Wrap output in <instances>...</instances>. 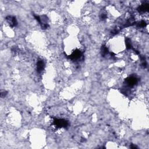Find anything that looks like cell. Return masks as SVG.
I'll use <instances>...</instances> for the list:
<instances>
[{
  "label": "cell",
  "instance_id": "obj_3",
  "mask_svg": "<svg viewBox=\"0 0 149 149\" xmlns=\"http://www.w3.org/2000/svg\"><path fill=\"white\" fill-rule=\"evenodd\" d=\"M6 20L12 26H15L17 24V20L15 17L9 16L6 17Z\"/></svg>",
  "mask_w": 149,
  "mask_h": 149
},
{
  "label": "cell",
  "instance_id": "obj_2",
  "mask_svg": "<svg viewBox=\"0 0 149 149\" xmlns=\"http://www.w3.org/2000/svg\"><path fill=\"white\" fill-rule=\"evenodd\" d=\"M126 82L127 84L128 85V86H133L136 84V82H137V79L134 77H130L126 79Z\"/></svg>",
  "mask_w": 149,
  "mask_h": 149
},
{
  "label": "cell",
  "instance_id": "obj_1",
  "mask_svg": "<svg viewBox=\"0 0 149 149\" xmlns=\"http://www.w3.org/2000/svg\"><path fill=\"white\" fill-rule=\"evenodd\" d=\"M54 124L57 127H66L68 125V122L64 120H54Z\"/></svg>",
  "mask_w": 149,
  "mask_h": 149
},
{
  "label": "cell",
  "instance_id": "obj_5",
  "mask_svg": "<svg viewBox=\"0 0 149 149\" xmlns=\"http://www.w3.org/2000/svg\"><path fill=\"white\" fill-rule=\"evenodd\" d=\"M44 64L42 61H38L37 64V70L38 72H41L44 69Z\"/></svg>",
  "mask_w": 149,
  "mask_h": 149
},
{
  "label": "cell",
  "instance_id": "obj_4",
  "mask_svg": "<svg viewBox=\"0 0 149 149\" xmlns=\"http://www.w3.org/2000/svg\"><path fill=\"white\" fill-rule=\"evenodd\" d=\"M82 56V52L79 50H76L72 53L71 56H70V58L72 60H77L79 58Z\"/></svg>",
  "mask_w": 149,
  "mask_h": 149
}]
</instances>
